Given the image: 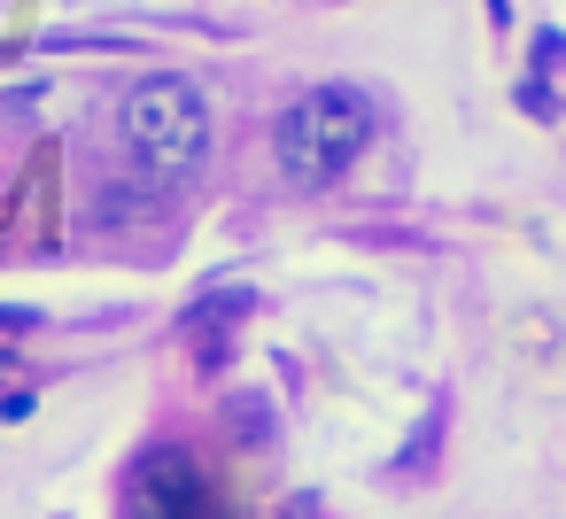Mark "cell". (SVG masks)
Listing matches in <instances>:
<instances>
[{"label": "cell", "instance_id": "cell-1", "mask_svg": "<svg viewBox=\"0 0 566 519\" xmlns=\"http://www.w3.org/2000/svg\"><path fill=\"white\" fill-rule=\"evenodd\" d=\"M373 125H380L373 94L326 78V86H311V94H295V102L280 109V125H272V163H280L287 187H334V179L373 148Z\"/></svg>", "mask_w": 566, "mask_h": 519}, {"label": "cell", "instance_id": "cell-2", "mask_svg": "<svg viewBox=\"0 0 566 519\" xmlns=\"http://www.w3.org/2000/svg\"><path fill=\"white\" fill-rule=\"evenodd\" d=\"M117 133H125V156H133L156 187H179V179H195L202 156H210V94H202L195 78H179V71H156V78H140V86L125 94Z\"/></svg>", "mask_w": 566, "mask_h": 519}, {"label": "cell", "instance_id": "cell-3", "mask_svg": "<svg viewBox=\"0 0 566 519\" xmlns=\"http://www.w3.org/2000/svg\"><path fill=\"white\" fill-rule=\"evenodd\" d=\"M125 519H218V496L202 480V465L171 442L140 449L133 457V480H125Z\"/></svg>", "mask_w": 566, "mask_h": 519}, {"label": "cell", "instance_id": "cell-4", "mask_svg": "<svg viewBox=\"0 0 566 519\" xmlns=\"http://www.w3.org/2000/svg\"><path fill=\"white\" fill-rule=\"evenodd\" d=\"M558 55H566V40H558V32H543V40H535V71H551Z\"/></svg>", "mask_w": 566, "mask_h": 519}]
</instances>
